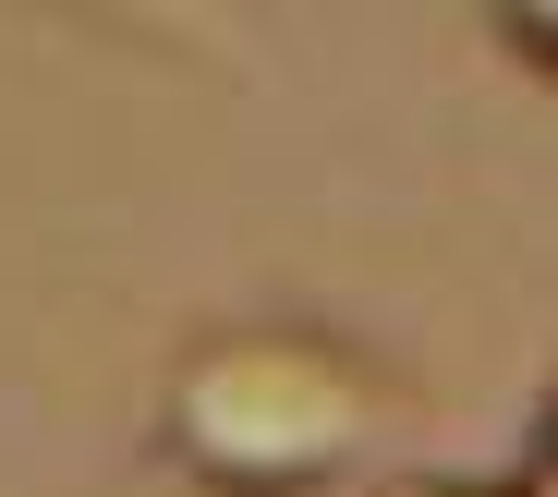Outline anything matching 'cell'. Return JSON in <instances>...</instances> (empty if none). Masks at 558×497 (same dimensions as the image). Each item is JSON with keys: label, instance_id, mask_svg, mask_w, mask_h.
Instances as JSON below:
<instances>
[{"label": "cell", "instance_id": "2", "mask_svg": "<svg viewBox=\"0 0 558 497\" xmlns=\"http://www.w3.org/2000/svg\"><path fill=\"white\" fill-rule=\"evenodd\" d=\"M377 497H546V473H377Z\"/></svg>", "mask_w": 558, "mask_h": 497}, {"label": "cell", "instance_id": "1", "mask_svg": "<svg viewBox=\"0 0 558 497\" xmlns=\"http://www.w3.org/2000/svg\"><path fill=\"white\" fill-rule=\"evenodd\" d=\"M413 376L340 316H219L146 388V461L182 497H328L389 473L413 437Z\"/></svg>", "mask_w": 558, "mask_h": 497}]
</instances>
